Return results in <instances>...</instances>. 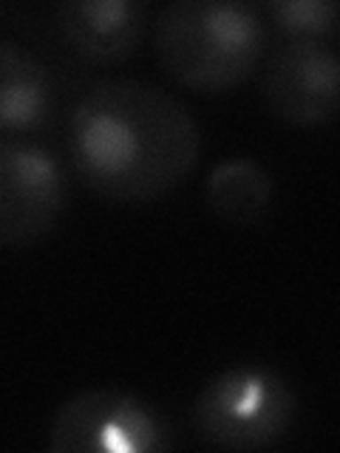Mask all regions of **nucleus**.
Returning a JSON list of instances; mask_svg holds the SVG:
<instances>
[{"mask_svg":"<svg viewBox=\"0 0 340 453\" xmlns=\"http://www.w3.org/2000/svg\"><path fill=\"white\" fill-rule=\"evenodd\" d=\"M198 153V122L156 82L97 80L71 108V167L85 188L113 204H148L176 190Z\"/></svg>","mask_w":340,"mask_h":453,"instance_id":"obj_1","label":"nucleus"},{"mask_svg":"<svg viewBox=\"0 0 340 453\" xmlns=\"http://www.w3.org/2000/svg\"><path fill=\"white\" fill-rule=\"evenodd\" d=\"M153 49L162 68L184 88L230 91L267 51V20L238 0H174L153 20Z\"/></svg>","mask_w":340,"mask_h":453,"instance_id":"obj_2","label":"nucleus"},{"mask_svg":"<svg viewBox=\"0 0 340 453\" xmlns=\"http://www.w3.org/2000/svg\"><path fill=\"white\" fill-rule=\"evenodd\" d=\"M298 417L290 380L267 365H236L205 382L190 422L198 439L227 450H261L281 442Z\"/></svg>","mask_w":340,"mask_h":453,"instance_id":"obj_3","label":"nucleus"},{"mask_svg":"<svg viewBox=\"0 0 340 453\" xmlns=\"http://www.w3.org/2000/svg\"><path fill=\"white\" fill-rule=\"evenodd\" d=\"M174 448V425L153 403L120 388H89L51 419L54 453H162Z\"/></svg>","mask_w":340,"mask_h":453,"instance_id":"obj_4","label":"nucleus"},{"mask_svg":"<svg viewBox=\"0 0 340 453\" xmlns=\"http://www.w3.org/2000/svg\"><path fill=\"white\" fill-rule=\"evenodd\" d=\"M60 159L28 139H0V247H28L46 238L66 212Z\"/></svg>","mask_w":340,"mask_h":453,"instance_id":"obj_5","label":"nucleus"},{"mask_svg":"<svg viewBox=\"0 0 340 453\" xmlns=\"http://www.w3.org/2000/svg\"><path fill=\"white\" fill-rule=\"evenodd\" d=\"M337 54L318 40H287L273 51L264 71V96L278 119L315 127L337 113Z\"/></svg>","mask_w":340,"mask_h":453,"instance_id":"obj_6","label":"nucleus"},{"mask_svg":"<svg viewBox=\"0 0 340 453\" xmlns=\"http://www.w3.org/2000/svg\"><path fill=\"white\" fill-rule=\"evenodd\" d=\"M145 0H63L54 6V23L63 40L91 63H122L148 28Z\"/></svg>","mask_w":340,"mask_h":453,"instance_id":"obj_7","label":"nucleus"},{"mask_svg":"<svg viewBox=\"0 0 340 453\" xmlns=\"http://www.w3.org/2000/svg\"><path fill=\"white\" fill-rule=\"evenodd\" d=\"M54 108L49 65L18 40L0 37V134H37L54 119Z\"/></svg>","mask_w":340,"mask_h":453,"instance_id":"obj_8","label":"nucleus"},{"mask_svg":"<svg viewBox=\"0 0 340 453\" xmlns=\"http://www.w3.org/2000/svg\"><path fill=\"white\" fill-rule=\"evenodd\" d=\"M205 196L219 219L236 226H252L273 207L275 184L259 162L238 156L210 170Z\"/></svg>","mask_w":340,"mask_h":453,"instance_id":"obj_9","label":"nucleus"},{"mask_svg":"<svg viewBox=\"0 0 340 453\" xmlns=\"http://www.w3.org/2000/svg\"><path fill=\"white\" fill-rule=\"evenodd\" d=\"M264 9L278 32L290 40L323 42L337 32V6L332 0H273Z\"/></svg>","mask_w":340,"mask_h":453,"instance_id":"obj_10","label":"nucleus"}]
</instances>
